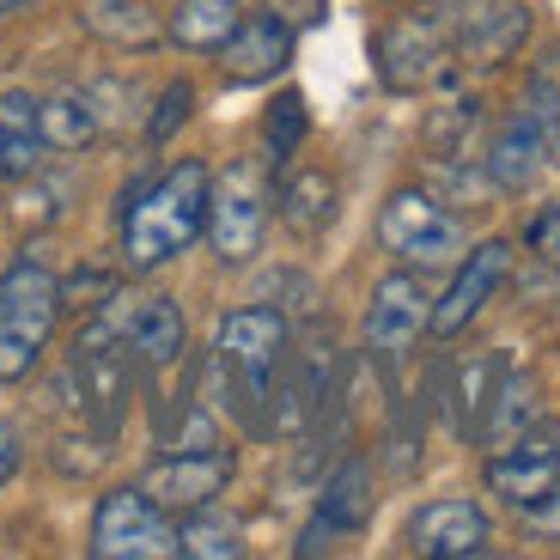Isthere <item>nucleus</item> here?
Instances as JSON below:
<instances>
[{
	"label": "nucleus",
	"instance_id": "nucleus-1",
	"mask_svg": "<svg viewBox=\"0 0 560 560\" xmlns=\"http://www.w3.org/2000/svg\"><path fill=\"white\" fill-rule=\"evenodd\" d=\"M208 165L201 159H183L171 165L165 177L122 213V250L135 268H159L183 250V244L196 238L201 225H208Z\"/></svg>",
	"mask_w": 560,
	"mask_h": 560
},
{
	"label": "nucleus",
	"instance_id": "nucleus-2",
	"mask_svg": "<svg viewBox=\"0 0 560 560\" xmlns=\"http://www.w3.org/2000/svg\"><path fill=\"white\" fill-rule=\"evenodd\" d=\"M56 299H61L56 275L43 262H31V256L0 275V378L7 384L25 378L43 360L49 329H56Z\"/></svg>",
	"mask_w": 560,
	"mask_h": 560
},
{
	"label": "nucleus",
	"instance_id": "nucleus-3",
	"mask_svg": "<svg viewBox=\"0 0 560 560\" xmlns=\"http://www.w3.org/2000/svg\"><path fill=\"white\" fill-rule=\"evenodd\" d=\"M287 360V317L268 305H244L220 323V365L232 390H238L244 420H262L268 396H275V372Z\"/></svg>",
	"mask_w": 560,
	"mask_h": 560
},
{
	"label": "nucleus",
	"instance_id": "nucleus-4",
	"mask_svg": "<svg viewBox=\"0 0 560 560\" xmlns=\"http://www.w3.org/2000/svg\"><path fill=\"white\" fill-rule=\"evenodd\" d=\"M92 555L98 560H165V555H183V542H177V530H171L165 505L147 488H116L98 500Z\"/></svg>",
	"mask_w": 560,
	"mask_h": 560
},
{
	"label": "nucleus",
	"instance_id": "nucleus-5",
	"mask_svg": "<svg viewBox=\"0 0 560 560\" xmlns=\"http://www.w3.org/2000/svg\"><path fill=\"white\" fill-rule=\"evenodd\" d=\"M262 225H268V183L256 165L238 159L208 189V238L220 250V262H250L262 250Z\"/></svg>",
	"mask_w": 560,
	"mask_h": 560
},
{
	"label": "nucleus",
	"instance_id": "nucleus-6",
	"mask_svg": "<svg viewBox=\"0 0 560 560\" xmlns=\"http://www.w3.org/2000/svg\"><path fill=\"white\" fill-rule=\"evenodd\" d=\"M378 244L408 268H439L457 256L463 244V225L439 208L433 196H420V189H396L378 213Z\"/></svg>",
	"mask_w": 560,
	"mask_h": 560
},
{
	"label": "nucleus",
	"instance_id": "nucleus-7",
	"mask_svg": "<svg viewBox=\"0 0 560 560\" xmlns=\"http://www.w3.org/2000/svg\"><path fill=\"white\" fill-rule=\"evenodd\" d=\"M555 128H560L555 85H548V80H530V92H524V110L512 116V122L493 135V147H488V177L500 183V189H524V183H536L548 147H555Z\"/></svg>",
	"mask_w": 560,
	"mask_h": 560
},
{
	"label": "nucleus",
	"instance_id": "nucleus-8",
	"mask_svg": "<svg viewBox=\"0 0 560 560\" xmlns=\"http://www.w3.org/2000/svg\"><path fill=\"white\" fill-rule=\"evenodd\" d=\"M488 488L500 493V500L524 505V512H536V505L548 500V493L560 488V433H548V427H530L524 439H512V445H500L488 457Z\"/></svg>",
	"mask_w": 560,
	"mask_h": 560
},
{
	"label": "nucleus",
	"instance_id": "nucleus-9",
	"mask_svg": "<svg viewBox=\"0 0 560 560\" xmlns=\"http://www.w3.org/2000/svg\"><path fill=\"white\" fill-rule=\"evenodd\" d=\"M505 275H512V244H505V238L476 244V250L463 256L457 280L445 287V299L433 305V323H427V329H433V336H457V329H469V317L500 293Z\"/></svg>",
	"mask_w": 560,
	"mask_h": 560
},
{
	"label": "nucleus",
	"instance_id": "nucleus-10",
	"mask_svg": "<svg viewBox=\"0 0 560 560\" xmlns=\"http://www.w3.org/2000/svg\"><path fill=\"white\" fill-rule=\"evenodd\" d=\"M402 542H408V555H427V560L481 555L488 548V512L476 500H433L408 518Z\"/></svg>",
	"mask_w": 560,
	"mask_h": 560
},
{
	"label": "nucleus",
	"instance_id": "nucleus-11",
	"mask_svg": "<svg viewBox=\"0 0 560 560\" xmlns=\"http://www.w3.org/2000/svg\"><path fill=\"white\" fill-rule=\"evenodd\" d=\"M225 476H232V457L225 451H165V457L147 469V481L140 488L153 493L165 512H196V505H208L213 493L225 488Z\"/></svg>",
	"mask_w": 560,
	"mask_h": 560
},
{
	"label": "nucleus",
	"instance_id": "nucleus-12",
	"mask_svg": "<svg viewBox=\"0 0 560 560\" xmlns=\"http://www.w3.org/2000/svg\"><path fill=\"white\" fill-rule=\"evenodd\" d=\"M433 323V305L420 293L415 275H390L372 293V311H365V348L378 353V360H396V353L415 348V336Z\"/></svg>",
	"mask_w": 560,
	"mask_h": 560
},
{
	"label": "nucleus",
	"instance_id": "nucleus-13",
	"mask_svg": "<svg viewBox=\"0 0 560 560\" xmlns=\"http://www.w3.org/2000/svg\"><path fill=\"white\" fill-rule=\"evenodd\" d=\"M445 37H439L433 19H402L378 37V73L390 92H420V85H433L445 73Z\"/></svg>",
	"mask_w": 560,
	"mask_h": 560
},
{
	"label": "nucleus",
	"instance_id": "nucleus-14",
	"mask_svg": "<svg viewBox=\"0 0 560 560\" xmlns=\"http://www.w3.org/2000/svg\"><path fill=\"white\" fill-rule=\"evenodd\" d=\"M287 61H293V31L280 25L275 13L238 19V31L220 43V68H225V80H238V85L275 80Z\"/></svg>",
	"mask_w": 560,
	"mask_h": 560
},
{
	"label": "nucleus",
	"instance_id": "nucleus-15",
	"mask_svg": "<svg viewBox=\"0 0 560 560\" xmlns=\"http://www.w3.org/2000/svg\"><path fill=\"white\" fill-rule=\"evenodd\" d=\"M104 317L116 323V336L128 341L140 365H171L183 353V311L171 299H128V305H110Z\"/></svg>",
	"mask_w": 560,
	"mask_h": 560
},
{
	"label": "nucleus",
	"instance_id": "nucleus-16",
	"mask_svg": "<svg viewBox=\"0 0 560 560\" xmlns=\"http://www.w3.org/2000/svg\"><path fill=\"white\" fill-rule=\"evenodd\" d=\"M372 500H378V493H372V469H365L360 457H348L317 493V524L305 530V555L323 548L329 530H360V524L372 518Z\"/></svg>",
	"mask_w": 560,
	"mask_h": 560
},
{
	"label": "nucleus",
	"instance_id": "nucleus-17",
	"mask_svg": "<svg viewBox=\"0 0 560 560\" xmlns=\"http://www.w3.org/2000/svg\"><path fill=\"white\" fill-rule=\"evenodd\" d=\"M524 31H530V13H524L518 0H493V7H476V13L463 19L457 49L469 61H481V68H493V61H505L524 43Z\"/></svg>",
	"mask_w": 560,
	"mask_h": 560
},
{
	"label": "nucleus",
	"instance_id": "nucleus-18",
	"mask_svg": "<svg viewBox=\"0 0 560 560\" xmlns=\"http://www.w3.org/2000/svg\"><path fill=\"white\" fill-rule=\"evenodd\" d=\"M530 427H542V390H536L530 372H505V378L493 384V396H488L481 439L500 451V445H512V439H524Z\"/></svg>",
	"mask_w": 560,
	"mask_h": 560
},
{
	"label": "nucleus",
	"instance_id": "nucleus-19",
	"mask_svg": "<svg viewBox=\"0 0 560 560\" xmlns=\"http://www.w3.org/2000/svg\"><path fill=\"white\" fill-rule=\"evenodd\" d=\"M43 116H37V98H25V92H7L0 98V171L7 177H25V171H37L43 159Z\"/></svg>",
	"mask_w": 560,
	"mask_h": 560
},
{
	"label": "nucleus",
	"instance_id": "nucleus-20",
	"mask_svg": "<svg viewBox=\"0 0 560 560\" xmlns=\"http://www.w3.org/2000/svg\"><path fill=\"white\" fill-rule=\"evenodd\" d=\"M336 177L329 171H299V177H287V189H280V213H287V225H293L299 238L305 232H323V225L336 220Z\"/></svg>",
	"mask_w": 560,
	"mask_h": 560
},
{
	"label": "nucleus",
	"instance_id": "nucleus-21",
	"mask_svg": "<svg viewBox=\"0 0 560 560\" xmlns=\"http://www.w3.org/2000/svg\"><path fill=\"white\" fill-rule=\"evenodd\" d=\"M238 31V0H183L171 13V43L183 49H220Z\"/></svg>",
	"mask_w": 560,
	"mask_h": 560
},
{
	"label": "nucleus",
	"instance_id": "nucleus-22",
	"mask_svg": "<svg viewBox=\"0 0 560 560\" xmlns=\"http://www.w3.org/2000/svg\"><path fill=\"white\" fill-rule=\"evenodd\" d=\"M85 25L98 31L104 43H116V49H140V43L159 37V19L140 0H92L85 7Z\"/></svg>",
	"mask_w": 560,
	"mask_h": 560
},
{
	"label": "nucleus",
	"instance_id": "nucleus-23",
	"mask_svg": "<svg viewBox=\"0 0 560 560\" xmlns=\"http://www.w3.org/2000/svg\"><path fill=\"white\" fill-rule=\"evenodd\" d=\"M183 555H196V560H238L244 555V530L238 518H225V512H201L196 505V518L177 530Z\"/></svg>",
	"mask_w": 560,
	"mask_h": 560
},
{
	"label": "nucleus",
	"instance_id": "nucleus-24",
	"mask_svg": "<svg viewBox=\"0 0 560 560\" xmlns=\"http://www.w3.org/2000/svg\"><path fill=\"white\" fill-rule=\"evenodd\" d=\"M37 116H43V140L61 147V153H73V147H85V140L98 135V110H92L80 92H61V98L37 104Z\"/></svg>",
	"mask_w": 560,
	"mask_h": 560
},
{
	"label": "nucleus",
	"instance_id": "nucleus-25",
	"mask_svg": "<svg viewBox=\"0 0 560 560\" xmlns=\"http://www.w3.org/2000/svg\"><path fill=\"white\" fill-rule=\"evenodd\" d=\"M311 135V110L299 92H280L275 104H268L262 116V147H268V165H287V159L299 153V140Z\"/></svg>",
	"mask_w": 560,
	"mask_h": 560
},
{
	"label": "nucleus",
	"instance_id": "nucleus-26",
	"mask_svg": "<svg viewBox=\"0 0 560 560\" xmlns=\"http://www.w3.org/2000/svg\"><path fill=\"white\" fill-rule=\"evenodd\" d=\"M208 445H213V415L189 402L177 427H165V451H208Z\"/></svg>",
	"mask_w": 560,
	"mask_h": 560
},
{
	"label": "nucleus",
	"instance_id": "nucleus-27",
	"mask_svg": "<svg viewBox=\"0 0 560 560\" xmlns=\"http://www.w3.org/2000/svg\"><path fill=\"white\" fill-rule=\"evenodd\" d=\"M530 250L542 256V262H555V268H560V196L530 220Z\"/></svg>",
	"mask_w": 560,
	"mask_h": 560
},
{
	"label": "nucleus",
	"instance_id": "nucleus-28",
	"mask_svg": "<svg viewBox=\"0 0 560 560\" xmlns=\"http://www.w3.org/2000/svg\"><path fill=\"white\" fill-rule=\"evenodd\" d=\"M183 116H189V85H165V98H159V110H153V122H147V135H153V140H165L171 135V128H177L183 122Z\"/></svg>",
	"mask_w": 560,
	"mask_h": 560
},
{
	"label": "nucleus",
	"instance_id": "nucleus-29",
	"mask_svg": "<svg viewBox=\"0 0 560 560\" xmlns=\"http://www.w3.org/2000/svg\"><path fill=\"white\" fill-rule=\"evenodd\" d=\"M13 469H19V433L13 427H0V488L13 481Z\"/></svg>",
	"mask_w": 560,
	"mask_h": 560
},
{
	"label": "nucleus",
	"instance_id": "nucleus-30",
	"mask_svg": "<svg viewBox=\"0 0 560 560\" xmlns=\"http://www.w3.org/2000/svg\"><path fill=\"white\" fill-rule=\"evenodd\" d=\"M542 524H548V530L560 536V493H555V505H548V512H542Z\"/></svg>",
	"mask_w": 560,
	"mask_h": 560
},
{
	"label": "nucleus",
	"instance_id": "nucleus-31",
	"mask_svg": "<svg viewBox=\"0 0 560 560\" xmlns=\"http://www.w3.org/2000/svg\"><path fill=\"white\" fill-rule=\"evenodd\" d=\"M25 7H31V0H0V19H7V13H25Z\"/></svg>",
	"mask_w": 560,
	"mask_h": 560
}]
</instances>
